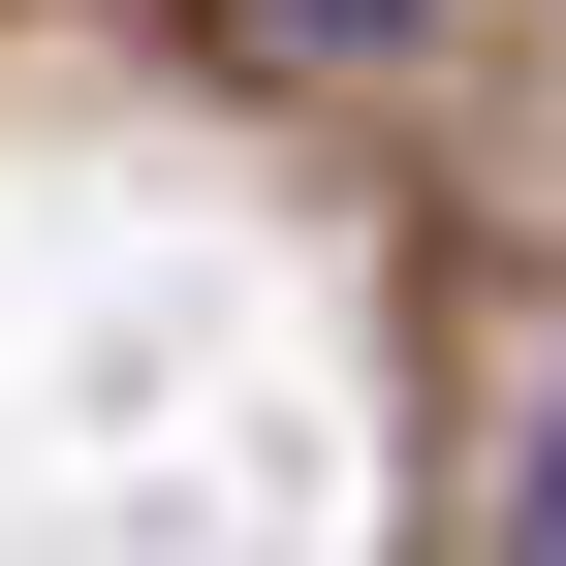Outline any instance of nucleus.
Returning <instances> with one entry per match:
<instances>
[{
    "mask_svg": "<svg viewBox=\"0 0 566 566\" xmlns=\"http://www.w3.org/2000/svg\"><path fill=\"white\" fill-rule=\"evenodd\" d=\"M504 566H566V409H535V504H504Z\"/></svg>",
    "mask_w": 566,
    "mask_h": 566,
    "instance_id": "nucleus-1",
    "label": "nucleus"
},
{
    "mask_svg": "<svg viewBox=\"0 0 566 566\" xmlns=\"http://www.w3.org/2000/svg\"><path fill=\"white\" fill-rule=\"evenodd\" d=\"M283 32H409V0H283Z\"/></svg>",
    "mask_w": 566,
    "mask_h": 566,
    "instance_id": "nucleus-2",
    "label": "nucleus"
}]
</instances>
